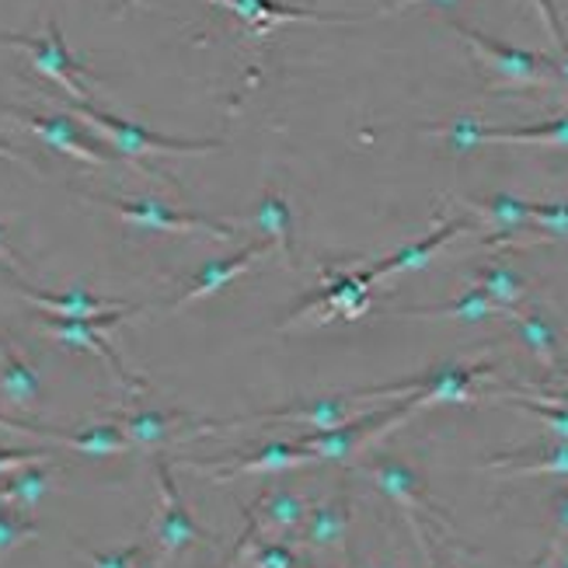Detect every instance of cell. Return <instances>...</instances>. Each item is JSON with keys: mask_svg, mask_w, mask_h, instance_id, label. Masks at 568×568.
Here are the masks:
<instances>
[{"mask_svg": "<svg viewBox=\"0 0 568 568\" xmlns=\"http://www.w3.org/2000/svg\"><path fill=\"white\" fill-rule=\"evenodd\" d=\"M481 467H496V471H513V475H568V439H555L534 450L488 457Z\"/></svg>", "mask_w": 568, "mask_h": 568, "instance_id": "obj_24", "label": "cell"}, {"mask_svg": "<svg viewBox=\"0 0 568 568\" xmlns=\"http://www.w3.org/2000/svg\"><path fill=\"white\" fill-rule=\"evenodd\" d=\"M488 363H478V366H460V363H439L433 369L418 377H408V381H398V384H381V387H363L356 390L363 402H374V398H405L415 408H429V405H443V402H457V405H471V402H481L485 394L475 387L481 377H491Z\"/></svg>", "mask_w": 568, "mask_h": 568, "instance_id": "obj_2", "label": "cell"}, {"mask_svg": "<svg viewBox=\"0 0 568 568\" xmlns=\"http://www.w3.org/2000/svg\"><path fill=\"white\" fill-rule=\"evenodd\" d=\"M154 471H158V491H161V503H158V516H154V537H151V558L154 568L164 565L171 555H179L185 548L195 545H210L206 530L192 520V513L185 506V499L179 496V485L171 478V460L158 457L154 460Z\"/></svg>", "mask_w": 568, "mask_h": 568, "instance_id": "obj_6", "label": "cell"}, {"mask_svg": "<svg viewBox=\"0 0 568 568\" xmlns=\"http://www.w3.org/2000/svg\"><path fill=\"white\" fill-rule=\"evenodd\" d=\"M443 133L454 146H475V143H540V146H568V115L540 122V126H478V122H457V126L433 130Z\"/></svg>", "mask_w": 568, "mask_h": 568, "instance_id": "obj_15", "label": "cell"}, {"mask_svg": "<svg viewBox=\"0 0 568 568\" xmlns=\"http://www.w3.org/2000/svg\"><path fill=\"white\" fill-rule=\"evenodd\" d=\"M136 311H143V307H126V311L102 314V317H53V314H42V332H45V335H53V338L63 342V345H70V349H88V353H94V356H102L105 366L112 369V377H115L122 387H126L130 394H143L151 384H146L143 377H136V374H130L126 363L119 359V353L112 349L109 338H105V328L119 325L122 317H130V314H136Z\"/></svg>", "mask_w": 568, "mask_h": 568, "instance_id": "obj_4", "label": "cell"}, {"mask_svg": "<svg viewBox=\"0 0 568 568\" xmlns=\"http://www.w3.org/2000/svg\"><path fill=\"white\" fill-rule=\"evenodd\" d=\"M0 42L24 49V53L32 57V67L39 73H45L49 81H57L73 98V102H91V98H94L91 70L67 49V39L60 32L57 18L45 21V36H39V39H32V36H0Z\"/></svg>", "mask_w": 568, "mask_h": 568, "instance_id": "obj_7", "label": "cell"}, {"mask_svg": "<svg viewBox=\"0 0 568 568\" xmlns=\"http://www.w3.org/2000/svg\"><path fill=\"white\" fill-rule=\"evenodd\" d=\"M513 405H520L527 412H534L540 423H545L555 439H568V408L565 405H555V402H534V398H524V394H516V398H509Z\"/></svg>", "mask_w": 568, "mask_h": 568, "instance_id": "obj_35", "label": "cell"}, {"mask_svg": "<svg viewBox=\"0 0 568 568\" xmlns=\"http://www.w3.org/2000/svg\"><path fill=\"white\" fill-rule=\"evenodd\" d=\"M317 454L307 450L304 443H268L258 447L255 454L241 457V454H224V457H185L182 467L189 471H203L213 475L216 481H231L237 475H276V471H293V467L314 464Z\"/></svg>", "mask_w": 568, "mask_h": 568, "instance_id": "obj_9", "label": "cell"}, {"mask_svg": "<svg viewBox=\"0 0 568 568\" xmlns=\"http://www.w3.org/2000/svg\"><path fill=\"white\" fill-rule=\"evenodd\" d=\"M49 439L53 443H63V447H70V450H78V454H88V457H112V454H126V450H133L130 447V439L122 436V429L112 423H94V426H84V429H78V433H60V429H53L49 433Z\"/></svg>", "mask_w": 568, "mask_h": 568, "instance_id": "obj_26", "label": "cell"}, {"mask_svg": "<svg viewBox=\"0 0 568 568\" xmlns=\"http://www.w3.org/2000/svg\"><path fill=\"white\" fill-rule=\"evenodd\" d=\"M561 568H568V555H565V561H561Z\"/></svg>", "mask_w": 568, "mask_h": 568, "instance_id": "obj_44", "label": "cell"}, {"mask_svg": "<svg viewBox=\"0 0 568 568\" xmlns=\"http://www.w3.org/2000/svg\"><path fill=\"white\" fill-rule=\"evenodd\" d=\"M307 503L290 488H268L248 506V524L255 534H283L293 537L307 520Z\"/></svg>", "mask_w": 568, "mask_h": 568, "instance_id": "obj_20", "label": "cell"}, {"mask_svg": "<svg viewBox=\"0 0 568 568\" xmlns=\"http://www.w3.org/2000/svg\"><path fill=\"white\" fill-rule=\"evenodd\" d=\"M460 231H471V224L467 220H450V224H439L433 234H426L423 241H415V244H405L402 252H394V255H387L384 262H377V265H369L366 268V276H369V283H381V280H387V276H402V273H412V268H423L443 244H447L450 237H457Z\"/></svg>", "mask_w": 568, "mask_h": 568, "instance_id": "obj_21", "label": "cell"}, {"mask_svg": "<svg viewBox=\"0 0 568 568\" xmlns=\"http://www.w3.org/2000/svg\"><path fill=\"white\" fill-rule=\"evenodd\" d=\"M105 203L112 213H119L126 224L140 227V231H164V234H210L216 241H231L237 231L224 220H210L200 213H182V210H171L164 200H98Z\"/></svg>", "mask_w": 568, "mask_h": 568, "instance_id": "obj_10", "label": "cell"}, {"mask_svg": "<svg viewBox=\"0 0 568 568\" xmlns=\"http://www.w3.org/2000/svg\"><path fill=\"white\" fill-rule=\"evenodd\" d=\"M534 227L540 241L568 237V203H534Z\"/></svg>", "mask_w": 568, "mask_h": 568, "instance_id": "obj_33", "label": "cell"}, {"mask_svg": "<svg viewBox=\"0 0 568 568\" xmlns=\"http://www.w3.org/2000/svg\"><path fill=\"white\" fill-rule=\"evenodd\" d=\"M73 112H78L88 126H94L98 133H102L109 143L115 158H126L140 175H151V171L143 168V158L151 154H213L220 151V140H175V136H161L154 130L146 126H136V122L130 119H119V115H109L102 112L94 102H73Z\"/></svg>", "mask_w": 568, "mask_h": 568, "instance_id": "obj_1", "label": "cell"}, {"mask_svg": "<svg viewBox=\"0 0 568 568\" xmlns=\"http://www.w3.org/2000/svg\"><path fill=\"white\" fill-rule=\"evenodd\" d=\"M475 286L478 290H485L491 301H496L503 311H506V317L513 314V311H520V301L527 296V280L516 273V268H509V265H503V262H496V265H481L478 273H475Z\"/></svg>", "mask_w": 568, "mask_h": 568, "instance_id": "obj_29", "label": "cell"}, {"mask_svg": "<svg viewBox=\"0 0 568 568\" xmlns=\"http://www.w3.org/2000/svg\"><path fill=\"white\" fill-rule=\"evenodd\" d=\"M24 301L36 304L39 311L53 314V317H102V314H115V311H126L130 304L122 301H105V296H94L81 286H73L67 293H42L32 286H21L18 290Z\"/></svg>", "mask_w": 568, "mask_h": 568, "instance_id": "obj_23", "label": "cell"}, {"mask_svg": "<svg viewBox=\"0 0 568 568\" xmlns=\"http://www.w3.org/2000/svg\"><path fill=\"white\" fill-rule=\"evenodd\" d=\"M433 568H436V565H433Z\"/></svg>", "mask_w": 568, "mask_h": 568, "instance_id": "obj_45", "label": "cell"}, {"mask_svg": "<svg viewBox=\"0 0 568 568\" xmlns=\"http://www.w3.org/2000/svg\"><path fill=\"white\" fill-rule=\"evenodd\" d=\"M513 325H516V335L527 345V349L545 363V369L551 377H561V353H558V332L551 321L540 314V311H513Z\"/></svg>", "mask_w": 568, "mask_h": 568, "instance_id": "obj_25", "label": "cell"}, {"mask_svg": "<svg viewBox=\"0 0 568 568\" xmlns=\"http://www.w3.org/2000/svg\"><path fill=\"white\" fill-rule=\"evenodd\" d=\"M227 11H234L255 36H273L280 24L286 21H314V24H353L359 18L353 14H328V11H314V8H293L280 4V0H216Z\"/></svg>", "mask_w": 568, "mask_h": 568, "instance_id": "obj_16", "label": "cell"}, {"mask_svg": "<svg viewBox=\"0 0 568 568\" xmlns=\"http://www.w3.org/2000/svg\"><path fill=\"white\" fill-rule=\"evenodd\" d=\"M369 290H374V283H369L366 268L363 273H328L325 286L314 296H307L283 328L301 325V321H332V317L356 321L369 311Z\"/></svg>", "mask_w": 568, "mask_h": 568, "instance_id": "obj_11", "label": "cell"}, {"mask_svg": "<svg viewBox=\"0 0 568 568\" xmlns=\"http://www.w3.org/2000/svg\"><path fill=\"white\" fill-rule=\"evenodd\" d=\"M42 460H45L42 450H0V478L18 471L24 464H42Z\"/></svg>", "mask_w": 568, "mask_h": 568, "instance_id": "obj_37", "label": "cell"}, {"mask_svg": "<svg viewBox=\"0 0 568 568\" xmlns=\"http://www.w3.org/2000/svg\"><path fill=\"white\" fill-rule=\"evenodd\" d=\"M296 568H317L314 561H307V558H301V561H296Z\"/></svg>", "mask_w": 568, "mask_h": 568, "instance_id": "obj_43", "label": "cell"}, {"mask_svg": "<svg viewBox=\"0 0 568 568\" xmlns=\"http://www.w3.org/2000/svg\"><path fill=\"white\" fill-rule=\"evenodd\" d=\"M565 537H568V488L558 491V499H555V548H551V555L558 551V545H561Z\"/></svg>", "mask_w": 568, "mask_h": 568, "instance_id": "obj_38", "label": "cell"}, {"mask_svg": "<svg viewBox=\"0 0 568 568\" xmlns=\"http://www.w3.org/2000/svg\"><path fill=\"white\" fill-rule=\"evenodd\" d=\"M81 555L91 568H154V558L146 555L143 540L133 548H122V551H88V548H81Z\"/></svg>", "mask_w": 568, "mask_h": 568, "instance_id": "obj_32", "label": "cell"}, {"mask_svg": "<svg viewBox=\"0 0 568 568\" xmlns=\"http://www.w3.org/2000/svg\"><path fill=\"white\" fill-rule=\"evenodd\" d=\"M42 464H24V467H18V471L0 478V506L32 509L49 491V471Z\"/></svg>", "mask_w": 568, "mask_h": 568, "instance_id": "obj_28", "label": "cell"}, {"mask_svg": "<svg viewBox=\"0 0 568 568\" xmlns=\"http://www.w3.org/2000/svg\"><path fill=\"white\" fill-rule=\"evenodd\" d=\"M268 252H273V241H268V237H258V241H252V244H244V248H241L237 255L213 258L210 265H203L200 273H195V276L189 280V290L179 296L175 304H171V311H179V307H185V304H195V301H203V296H213V293H220L224 286H231L241 273H248V268H252L258 258H265Z\"/></svg>", "mask_w": 568, "mask_h": 568, "instance_id": "obj_17", "label": "cell"}, {"mask_svg": "<svg viewBox=\"0 0 568 568\" xmlns=\"http://www.w3.org/2000/svg\"><path fill=\"white\" fill-rule=\"evenodd\" d=\"M8 115H14V122H21L24 130H32L45 146H53L60 154H70L84 164H112L115 154L112 151H102V143L94 136H88L78 119L67 115V112H53V115H39V112H24V109H4Z\"/></svg>", "mask_w": 568, "mask_h": 568, "instance_id": "obj_12", "label": "cell"}, {"mask_svg": "<svg viewBox=\"0 0 568 568\" xmlns=\"http://www.w3.org/2000/svg\"><path fill=\"white\" fill-rule=\"evenodd\" d=\"M363 398L359 394H328V398H314V402H304V405H286V408H273V412H258V415H248V418H237V423H227V426H258V423H296V426H311V433H321V429H335V426H345L349 418L363 415Z\"/></svg>", "mask_w": 568, "mask_h": 568, "instance_id": "obj_13", "label": "cell"}, {"mask_svg": "<svg viewBox=\"0 0 568 568\" xmlns=\"http://www.w3.org/2000/svg\"><path fill=\"white\" fill-rule=\"evenodd\" d=\"M450 29L475 49L481 57V63L496 73V84L491 91H509V88H548L561 81V70L551 57L545 53H530V49H516L506 42H496L481 36L471 24H464L457 18H450Z\"/></svg>", "mask_w": 568, "mask_h": 568, "instance_id": "obj_3", "label": "cell"}, {"mask_svg": "<svg viewBox=\"0 0 568 568\" xmlns=\"http://www.w3.org/2000/svg\"><path fill=\"white\" fill-rule=\"evenodd\" d=\"M534 4L540 8V14H545L548 32H551V39L558 42V53H561L558 70H561V81H568V36H565V29H561V18H558V11H555L551 0H534Z\"/></svg>", "mask_w": 568, "mask_h": 568, "instance_id": "obj_36", "label": "cell"}, {"mask_svg": "<svg viewBox=\"0 0 568 568\" xmlns=\"http://www.w3.org/2000/svg\"><path fill=\"white\" fill-rule=\"evenodd\" d=\"M39 527L32 520H24L21 513L0 506V551H11L18 545H29V540H36Z\"/></svg>", "mask_w": 568, "mask_h": 568, "instance_id": "obj_34", "label": "cell"}, {"mask_svg": "<svg viewBox=\"0 0 568 568\" xmlns=\"http://www.w3.org/2000/svg\"><path fill=\"white\" fill-rule=\"evenodd\" d=\"M363 471H366L369 478H374V485L384 491V496H390L394 503H398V506L405 509L408 524H412V530H415V537H418V545H423V551H426V558H429V565H433L436 558H433V551H429L426 524H423V520L443 524V516H439V509L426 499V488H423V481H418V475L412 471L408 464L394 460V457H374V460H366V464H363Z\"/></svg>", "mask_w": 568, "mask_h": 568, "instance_id": "obj_8", "label": "cell"}, {"mask_svg": "<svg viewBox=\"0 0 568 568\" xmlns=\"http://www.w3.org/2000/svg\"><path fill=\"white\" fill-rule=\"evenodd\" d=\"M255 224L262 231V237H268L273 244H280V255L286 265H293V213L286 206V200L280 192L265 189L258 210H255Z\"/></svg>", "mask_w": 568, "mask_h": 568, "instance_id": "obj_27", "label": "cell"}, {"mask_svg": "<svg viewBox=\"0 0 568 568\" xmlns=\"http://www.w3.org/2000/svg\"><path fill=\"white\" fill-rule=\"evenodd\" d=\"M112 423L130 439V447L154 450L164 447L168 439H189V436H210L213 426H195L182 412H158V408H140V412H115Z\"/></svg>", "mask_w": 568, "mask_h": 568, "instance_id": "obj_14", "label": "cell"}, {"mask_svg": "<svg viewBox=\"0 0 568 568\" xmlns=\"http://www.w3.org/2000/svg\"><path fill=\"white\" fill-rule=\"evenodd\" d=\"M0 429H8V433H18V436H36V439H49V433H53V429H45V426L18 423V418H8V415H0Z\"/></svg>", "mask_w": 568, "mask_h": 568, "instance_id": "obj_39", "label": "cell"}, {"mask_svg": "<svg viewBox=\"0 0 568 568\" xmlns=\"http://www.w3.org/2000/svg\"><path fill=\"white\" fill-rule=\"evenodd\" d=\"M0 394H4V402L18 412H32L42 394L39 369L24 359L8 338H0Z\"/></svg>", "mask_w": 568, "mask_h": 568, "instance_id": "obj_22", "label": "cell"}, {"mask_svg": "<svg viewBox=\"0 0 568 568\" xmlns=\"http://www.w3.org/2000/svg\"><path fill=\"white\" fill-rule=\"evenodd\" d=\"M412 4H423V0H390V4L384 8V11H405V8H412ZM436 4H450V0H436Z\"/></svg>", "mask_w": 568, "mask_h": 568, "instance_id": "obj_42", "label": "cell"}, {"mask_svg": "<svg viewBox=\"0 0 568 568\" xmlns=\"http://www.w3.org/2000/svg\"><path fill=\"white\" fill-rule=\"evenodd\" d=\"M0 262H4L11 273H18V276H24V265H21V258L8 248V241H4V227H0Z\"/></svg>", "mask_w": 568, "mask_h": 568, "instance_id": "obj_40", "label": "cell"}, {"mask_svg": "<svg viewBox=\"0 0 568 568\" xmlns=\"http://www.w3.org/2000/svg\"><path fill=\"white\" fill-rule=\"evenodd\" d=\"M349 491H335L332 499L307 509L304 527L296 530V540L311 551H345V534H349Z\"/></svg>", "mask_w": 568, "mask_h": 568, "instance_id": "obj_18", "label": "cell"}, {"mask_svg": "<svg viewBox=\"0 0 568 568\" xmlns=\"http://www.w3.org/2000/svg\"><path fill=\"white\" fill-rule=\"evenodd\" d=\"M415 412H418V408L405 398L402 405L363 412V415L349 418L345 426L321 429V433H304L296 443H304L307 450H314L317 460H349V457H356L359 450H366L369 443H377L384 433H390L398 423H405V418L415 415Z\"/></svg>", "mask_w": 568, "mask_h": 568, "instance_id": "obj_5", "label": "cell"}, {"mask_svg": "<svg viewBox=\"0 0 568 568\" xmlns=\"http://www.w3.org/2000/svg\"><path fill=\"white\" fill-rule=\"evenodd\" d=\"M231 561H244L252 568H296V551L286 545V540H258L252 537L237 555H231Z\"/></svg>", "mask_w": 568, "mask_h": 568, "instance_id": "obj_31", "label": "cell"}, {"mask_svg": "<svg viewBox=\"0 0 568 568\" xmlns=\"http://www.w3.org/2000/svg\"><path fill=\"white\" fill-rule=\"evenodd\" d=\"M408 317H450V321H485V317H496V314H503L506 317V311L491 301V296L485 293V290H467V293H460L457 301H450V304H439V307H418V311H405Z\"/></svg>", "mask_w": 568, "mask_h": 568, "instance_id": "obj_30", "label": "cell"}, {"mask_svg": "<svg viewBox=\"0 0 568 568\" xmlns=\"http://www.w3.org/2000/svg\"><path fill=\"white\" fill-rule=\"evenodd\" d=\"M0 158H8V161H14V164H24V168H32V171H36V161H32V158H24V154H18L14 146H8V143H0Z\"/></svg>", "mask_w": 568, "mask_h": 568, "instance_id": "obj_41", "label": "cell"}, {"mask_svg": "<svg viewBox=\"0 0 568 568\" xmlns=\"http://www.w3.org/2000/svg\"><path fill=\"white\" fill-rule=\"evenodd\" d=\"M534 203L516 200V195H488V200H471V210L491 227V244L499 241H540L534 227Z\"/></svg>", "mask_w": 568, "mask_h": 568, "instance_id": "obj_19", "label": "cell"}]
</instances>
